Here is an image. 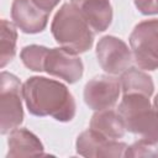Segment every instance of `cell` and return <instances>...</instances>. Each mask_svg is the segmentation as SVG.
Listing matches in <instances>:
<instances>
[{"mask_svg":"<svg viewBox=\"0 0 158 158\" xmlns=\"http://www.w3.org/2000/svg\"><path fill=\"white\" fill-rule=\"evenodd\" d=\"M49 48L38 44H30L21 49L20 58L26 68L33 72H44V60Z\"/></svg>","mask_w":158,"mask_h":158,"instance_id":"16","label":"cell"},{"mask_svg":"<svg viewBox=\"0 0 158 158\" xmlns=\"http://www.w3.org/2000/svg\"><path fill=\"white\" fill-rule=\"evenodd\" d=\"M135 5L143 15L158 14V0H135Z\"/></svg>","mask_w":158,"mask_h":158,"instance_id":"18","label":"cell"},{"mask_svg":"<svg viewBox=\"0 0 158 158\" xmlns=\"http://www.w3.org/2000/svg\"><path fill=\"white\" fill-rule=\"evenodd\" d=\"M96 58L106 73L116 75L128 69L132 63V52L121 38L104 36L96 44Z\"/></svg>","mask_w":158,"mask_h":158,"instance_id":"6","label":"cell"},{"mask_svg":"<svg viewBox=\"0 0 158 158\" xmlns=\"http://www.w3.org/2000/svg\"><path fill=\"white\" fill-rule=\"evenodd\" d=\"M7 146H9L7 158L43 154L42 142L35 133H32L27 128L12 130L7 139Z\"/></svg>","mask_w":158,"mask_h":158,"instance_id":"12","label":"cell"},{"mask_svg":"<svg viewBox=\"0 0 158 158\" xmlns=\"http://www.w3.org/2000/svg\"><path fill=\"white\" fill-rule=\"evenodd\" d=\"M126 131H130L152 144L158 143V112L152 107L149 98L142 94L123 95L118 105Z\"/></svg>","mask_w":158,"mask_h":158,"instance_id":"3","label":"cell"},{"mask_svg":"<svg viewBox=\"0 0 158 158\" xmlns=\"http://www.w3.org/2000/svg\"><path fill=\"white\" fill-rule=\"evenodd\" d=\"M130 46L141 69H158V20H144L136 25L130 35Z\"/></svg>","mask_w":158,"mask_h":158,"instance_id":"5","label":"cell"},{"mask_svg":"<svg viewBox=\"0 0 158 158\" xmlns=\"http://www.w3.org/2000/svg\"><path fill=\"white\" fill-rule=\"evenodd\" d=\"M154 146L156 144L139 139L138 142L127 146L125 157H158V148Z\"/></svg>","mask_w":158,"mask_h":158,"instance_id":"17","label":"cell"},{"mask_svg":"<svg viewBox=\"0 0 158 158\" xmlns=\"http://www.w3.org/2000/svg\"><path fill=\"white\" fill-rule=\"evenodd\" d=\"M120 84L123 95L127 94H142L148 98L153 94L154 84L152 78L136 68H128L123 73H121Z\"/></svg>","mask_w":158,"mask_h":158,"instance_id":"14","label":"cell"},{"mask_svg":"<svg viewBox=\"0 0 158 158\" xmlns=\"http://www.w3.org/2000/svg\"><path fill=\"white\" fill-rule=\"evenodd\" d=\"M121 84L114 77L99 75L89 80L84 86V101L95 111L111 109L120 95Z\"/></svg>","mask_w":158,"mask_h":158,"instance_id":"9","label":"cell"},{"mask_svg":"<svg viewBox=\"0 0 158 158\" xmlns=\"http://www.w3.org/2000/svg\"><path fill=\"white\" fill-rule=\"evenodd\" d=\"M22 84L20 79L7 72L0 75V132L10 133L23 121Z\"/></svg>","mask_w":158,"mask_h":158,"instance_id":"4","label":"cell"},{"mask_svg":"<svg viewBox=\"0 0 158 158\" xmlns=\"http://www.w3.org/2000/svg\"><path fill=\"white\" fill-rule=\"evenodd\" d=\"M90 128L110 139L122 138L126 132V126L121 115L111 109L96 111L91 116Z\"/></svg>","mask_w":158,"mask_h":158,"instance_id":"13","label":"cell"},{"mask_svg":"<svg viewBox=\"0 0 158 158\" xmlns=\"http://www.w3.org/2000/svg\"><path fill=\"white\" fill-rule=\"evenodd\" d=\"M59 1H60V0H33V2H35L38 7H41L42 10H44V11H47V12H49V14H51V11L58 5Z\"/></svg>","mask_w":158,"mask_h":158,"instance_id":"19","label":"cell"},{"mask_svg":"<svg viewBox=\"0 0 158 158\" xmlns=\"http://www.w3.org/2000/svg\"><path fill=\"white\" fill-rule=\"evenodd\" d=\"M77 152L83 157L91 158H118L125 157L127 144L117 139H110L89 128L77 138Z\"/></svg>","mask_w":158,"mask_h":158,"instance_id":"7","label":"cell"},{"mask_svg":"<svg viewBox=\"0 0 158 158\" xmlns=\"http://www.w3.org/2000/svg\"><path fill=\"white\" fill-rule=\"evenodd\" d=\"M56 42L77 54L89 51L94 43V32L79 7L73 2L63 4L51 25Z\"/></svg>","mask_w":158,"mask_h":158,"instance_id":"2","label":"cell"},{"mask_svg":"<svg viewBox=\"0 0 158 158\" xmlns=\"http://www.w3.org/2000/svg\"><path fill=\"white\" fill-rule=\"evenodd\" d=\"M70 1H73V0H70Z\"/></svg>","mask_w":158,"mask_h":158,"instance_id":"21","label":"cell"},{"mask_svg":"<svg viewBox=\"0 0 158 158\" xmlns=\"http://www.w3.org/2000/svg\"><path fill=\"white\" fill-rule=\"evenodd\" d=\"M153 106H154V109H156V110H157V112H158V94H157V95H156V98H154Z\"/></svg>","mask_w":158,"mask_h":158,"instance_id":"20","label":"cell"},{"mask_svg":"<svg viewBox=\"0 0 158 158\" xmlns=\"http://www.w3.org/2000/svg\"><path fill=\"white\" fill-rule=\"evenodd\" d=\"M17 32L15 26L2 19L1 20V36H0V67L4 68L9 64L16 54Z\"/></svg>","mask_w":158,"mask_h":158,"instance_id":"15","label":"cell"},{"mask_svg":"<svg viewBox=\"0 0 158 158\" xmlns=\"http://www.w3.org/2000/svg\"><path fill=\"white\" fill-rule=\"evenodd\" d=\"M22 95L28 112L33 116H52L60 122H69L75 116V100L60 81L30 77L22 84Z\"/></svg>","mask_w":158,"mask_h":158,"instance_id":"1","label":"cell"},{"mask_svg":"<svg viewBox=\"0 0 158 158\" xmlns=\"http://www.w3.org/2000/svg\"><path fill=\"white\" fill-rule=\"evenodd\" d=\"M84 19L95 32H104L112 21V7L110 0H73Z\"/></svg>","mask_w":158,"mask_h":158,"instance_id":"11","label":"cell"},{"mask_svg":"<svg viewBox=\"0 0 158 158\" xmlns=\"http://www.w3.org/2000/svg\"><path fill=\"white\" fill-rule=\"evenodd\" d=\"M49 12L38 7L33 0H14L11 5V19L25 33H40L48 22Z\"/></svg>","mask_w":158,"mask_h":158,"instance_id":"10","label":"cell"},{"mask_svg":"<svg viewBox=\"0 0 158 158\" xmlns=\"http://www.w3.org/2000/svg\"><path fill=\"white\" fill-rule=\"evenodd\" d=\"M44 72L74 84L81 79L84 65L79 56L67 48H51L44 60Z\"/></svg>","mask_w":158,"mask_h":158,"instance_id":"8","label":"cell"}]
</instances>
